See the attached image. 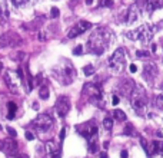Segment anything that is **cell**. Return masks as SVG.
Masks as SVG:
<instances>
[{
  "instance_id": "1",
  "label": "cell",
  "mask_w": 163,
  "mask_h": 158,
  "mask_svg": "<svg viewBox=\"0 0 163 158\" xmlns=\"http://www.w3.org/2000/svg\"><path fill=\"white\" fill-rule=\"evenodd\" d=\"M109 37H110V32L105 27H99L95 33L90 36L89 42H87V47H89V52L95 53V55H102L109 43Z\"/></svg>"
},
{
  "instance_id": "2",
  "label": "cell",
  "mask_w": 163,
  "mask_h": 158,
  "mask_svg": "<svg viewBox=\"0 0 163 158\" xmlns=\"http://www.w3.org/2000/svg\"><path fill=\"white\" fill-rule=\"evenodd\" d=\"M129 98H130L132 108L139 115H142V113L144 112V109H146V105H147V99H146L144 90L142 89V88H139V86H135V89H133V92L130 93Z\"/></svg>"
},
{
  "instance_id": "3",
  "label": "cell",
  "mask_w": 163,
  "mask_h": 158,
  "mask_svg": "<svg viewBox=\"0 0 163 158\" xmlns=\"http://www.w3.org/2000/svg\"><path fill=\"white\" fill-rule=\"evenodd\" d=\"M126 36H127V39H130V40H139L142 43H149V42L152 40L153 33L150 32V29H149L147 24H142L137 29L127 32Z\"/></svg>"
},
{
  "instance_id": "4",
  "label": "cell",
  "mask_w": 163,
  "mask_h": 158,
  "mask_svg": "<svg viewBox=\"0 0 163 158\" xmlns=\"http://www.w3.org/2000/svg\"><path fill=\"white\" fill-rule=\"evenodd\" d=\"M126 65V55H125V49L119 47L113 52V55L109 57V66L113 72H122Z\"/></svg>"
},
{
  "instance_id": "5",
  "label": "cell",
  "mask_w": 163,
  "mask_h": 158,
  "mask_svg": "<svg viewBox=\"0 0 163 158\" xmlns=\"http://www.w3.org/2000/svg\"><path fill=\"white\" fill-rule=\"evenodd\" d=\"M4 82L13 93H19L20 86L23 85V80L20 79L19 73L16 70H10V69L6 70V73H4Z\"/></svg>"
},
{
  "instance_id": "6",
  "label": "cell",
  "mask_w": 163,
  "mask_h": 158,
  "mask_svg": "<svg viewBox=\"0 0 163 158\" xmlns=\"http://www.w3.org/2000/svg\"><path fill=\"white\" fill-rule=\"evenodd\" d=\"M53 125V118L49 113H40L37 115V118L33 121V126L39 131V132H46L52 128Z\"/></svg>"
},
{
  "instance_id": "7",
  "label": "cell",
  "mask_w": 163,
  "mask_h": 158,
  "mask_svg": "<svg viewBox=\"0 0 163 158\" xmlns=\"http://www.w3.org/2000/svg\"><path fill=\"white\" fill-rule=\"evenodd\" d=\"M22 42V37L14 32H4L0 36V47H7V46L13 47V46L20 45Z\"/></svg>"
},
{
  "instance_id": "8",
  "label": "cell",
  "mask_w": 163,
  "mask_h": 158,
  "mask_svg": "<svg viewBox=\"0 0 163 158\" xmlns=\"http://www.w3.org/2000/svg\"><path fill=\"white\" fill-rule=\"evenodd\" d=\"M92 27V23L90 22H86V20H80V22L77 23L76 26H73L70 30H69V33H67V37L69 39H75L77 37L79 34L85 33L86 30H89Z\"/></svg>"
},
{
  "instance_id": "9",
  "label": "cell",
  "mask_w": 163,
  "mask_h": 158,
  "mask_svg": "<svg viewBox=\"0 0 163 158\" xmlns=\"http://www.w3.org/2000/svg\"><path fill=\"white\" fill-rule=\"evenodd\" d=\"M83 93L93 101H100V98H102V89L96 83H86L83 86Z\"/></svg>"
},
{
  "instance_id": "10",
  "label": "cell",
  "mask_w": 163,
  "mask_h": 158,
  "mask_svg": "<svg viewBox=\"0 0 163 158\" xmlns=\"http://www.w3.org/2000/svg\"><path fill=\"white\" fill-rule=\"evenodd\" d=\"M69 109H70V101H69V98L67 96H60L57 99V102H56V111L59 113V116L60 118L66 116V113L69 112Z\"/></svg>"
},
{
  "instance_id": "11",
  "label": "cell",
  "mask_w": 163,
  "mask_h": 158,
  "mask_svg": "<svg viewBox=\"0 0 163 158\" xmlns=\"http://www.w3.org/2000/svg\"><path fill=\"white\" fill-rule=\"evenodd\" d=\"M44 147H46V151H47V154L50 155V158H60L62 157V149L59 147H56V144H54L53 141H47Z\"/></svg>"
},
{
  "instance_id": "12",
  "label": "cell",
  "mask_w": 163,
  "mask_h": 158,
  "mask_svg": "<svg viewBox=\"0 0 163 158\" xmlns=\"http://www.w3.org/2000/svg\"><path fill=\"white\" fill-rule=\"evenodd\" d=\"M143 73H144V78L150 82L153 78H156V76H157V73H159V72H157L156 65H153V63H147V65H144Z\"/></svg>"
},
{
  "instance_id": "13",
  "label": "cell",
  "mask_w": 163,
  "mask_h": 158,
  "mask_svg": "<svg viewBox=\"0 0 163 158\" xmlns=\"http://www.w3.org/2000/svg\"><path fill=\"white\" fill-rule=\"evenodd\" d=\"M1 151H4L6 154L14 155V154L17 152V144L14 142L13 138H11V139H6V141H3V149H1Z\"/></svg>"
},
{
  "instance_id": "14",
  "label": "cell",
  "mask_w": 163,
  "mask_h": 158,
  "mask_svg": "<svg viewBox=\"0 0 163 158\" xmlns=\"http://www.w3.org/2000/svg\"><path fill=\"white\" fill-rule=\"evenodd\" d=\"M120 89H122V93H123V95L130 96V93L133 92V89H135V82H133L132 79H126Z\"/></svg>"
},
{
  "instance_id": "15",
  "label": "cell",
  "mask_w": 163,
  "mask_h": 158,
  "mask_svg": "<svg viewBox=\"0 0 163 158\" xmlns=\"http://www.w3.org/2000/svg\"><path fill=\"white\" fill-rule=\"evenodd\" d=\"M144 4H146V9L149 11H153L156 9H160L163 6V0H144Z\"/></svg>"
},
{
  "instance_id": "16",
  "label": "cell",
  "mask_w": 163,
  "mask_h": 158,
  "mask_svg": "<svg viewBox=\"0 0 163 158\" xmlns=\"http://www.w3.org/2000/svg\"><path fill=\"white\" fill-rule=\"evenodd\" d=\"M139 19V11H137V7L136 6H132L130 9L127 10V19L126 22L127 23H135Z\"/></svg>"
},
{
  "instance_id": "17",
  "label": "cell",
  "mask_w": 163,
  "mask_h": 158,
  "mask_svg": "<svg viewBox=\"0 0 163 158\" xmlns=\"http://www.w3.org/2000/svg\"><path fill=\"white\" fill-rule=\"evenodd\" d=\"M10 17V13H9V9H7V4L6 3H1L0 4V19L3 22H7Z\"/></svg>"
},
{
  "instance_id": "18",
  "label": "cell",
  "mask_w": 163,
  "mask_h": 158,
  "mask_svg": "<svg viewBox=\"0 0 163 158\" xmlns=\"http://www.w3.org/2000/svg\"><path fill=\"white\" fill-rule=\"evenodd\" d=\"M163 152V141H153L152 142V154Z\"/></svg>"
},
{
  "instance_id": "19",
  "label": "cell",
  "mask_w": 163,
  "mask_h": 158,
  "mask_svg": "<svg viewBox=\"0 0 163 158\" xmlns=\"http://www.w3.org/2000/svg\"><path fill=\"white\" fill-rule=\"evenodd\" d=\"M7 108H9V112H7V119H13L14 115H16V111H17V106L14 102H9L7 103Z\"/></svg>"
},
{
  "instance_id": "20",
  "label": "cell",
  "mask_w": 163,
  "mask_h": 158,
  "mask_svg": "<svg viewBox=\"0 0 163 158\" xmlns=\"http://www.w3.org/2000/svg\"><path fill=\"white\" fill-rule=\"evenodd\" d=\"M113 118L116 119V121H119V122H123V121H126V113L123 112V111H120V109H115L113 111Z\"/></svg>"
},
{
  "instance_id": "21",
  "label": "cell",
  "mask_w": 163,
  "mask_h": 158,
  "mask_svg": "<svg viewBox=\"0 0 163 158\" xmlns=\"http://www.w3.org/2000/svg\"><path fill=\"white\" fill-rule=\"evenodd\" d=\"M49 95H50L49 88H47L46 85H42V86H40V89H39V96H40V99H47V98H49Z\"/></svg>"
},
{
  "instance_id": "22",
  "label": "cell",
  "mask_w": 163,
  "mask_h": 158,
  "mask_svg": "<svg viewBox=\"0 0 163 158\" xmlns=\"http://www.w3.org/2000/svg\"><path fill=\"white\" fill-rule=\"evenodd\" d=\"M103 126H105L107 131H110V129L113 128V118H112V116H106V118L103 119Z\"/></svg>"
},
{
  "instance_id": "23",
  "label": "cell",
  "mask_w": 163,
  "mask_h": 158,
  "mask_svg": "<svg viewBox=\"0 0 163 158\" xmlns=\"http://www.w3.org/2000/svg\"><path fill=\"white\" fill-rule=\"evenodd\" d=\"M83 72H85L86 76H92V75L95 73V68H93L92 65H86V66L83 68Z\"/></svg>"
},
{
  "instance_id": "24",
  "label": "cell",
  "mask_w": 163,
  "mask_h": 158,
  "mask_svg": "<svg viewBox=\"0 0 163 158\" xmlns=\"http://www.w3.org/2000/svg\"><path fill=\"white\" fill-rule=\"evenodd\" d=\"M156 106L159 109H163V93H160L157 98H156Z\"/></svg>"
},
{
  "instance_id": "25",
  "label": "cell",
  "mask_w": 163,
  "mask_h": 158,
  "mask_svg": "<svg viewBox=\"0 0 163 158\" xmlns=\"http://www.w3.org/2000/svg\"><path fill=\"white\" fill-rule=\"evenodd\" d=\"M136 56L137 57H149L150 56V52H147V50H137V52H136Z\"/></svg>"
},
{
  "instance_id": "26",
  "label": "cell",
  "mask_w": 163,
  "mask_h": 158,
  "mask_svg": "<svg viewBox=\"0 0 163 158\" xmlns=\"http://www.w3.org/2000/svg\"><path fill=\"white\" fill-rule=\"evenodd\" d=\"M113 1L112 0H100V7H112Z\"/></svg>"
},
{
  "instance_id": "27",
  "label": "cell",
  "mask_w": 163,
  "mask_h": 158,
  "mask_svg": "<svg viewBox=\"0 0 163 158\" xmlns=\"http://www.w3.org/2000/svg\"><path fill=\"white\" fill-rule=\"evenodd\" d=\"M140 144H142V147H143V149L146 151V154L150 157V151H149V147H147V142H146V139L144 138H142L140 139Z\"/></svg>"
},
{
  "instance_id": "28",
  "label": "cell",
  "mask_w": 163,
  "mask_h": 158,
  "mask_svg": "<svg viewBox=\"0 0 163 158\" xmlns=\"http://www.w3.org/2000/svg\"><path fill=\"white\" fill-rule=\"evenodd\" d=\"M59 14H60V11L57 7H52V11H50V17H59Z\"/></svg>"
},
{
  "instance_id": "29",
  "label": "cell",
  "mask_w": 163,
  "mask_h": 158,
  "mask_svg": "<svg viewBox=\"0 0 163 158\" xmlns=\"http://www.w3.org/2000/svg\"><path fill=\"white\" fill-rule=\"evenodd\" d=\"M29 0H11V3L14 4V6H23V4H26Z\"/></svg>"
},
{
  "instance_id": "30",
  "label": "cell",
  "mask_w": 163,
  "mask_h": 158,
  "mask_svg": "<svg viewBox=\"0 0 163 158\" xmlns=\"http://www.w3.org/2000/svg\"><path fill=\"white\" fill-rule=\"evenodd\" d=\"M83 53V47L79 45V46H76L75 49H73V55H82Z\"/></svg>"
},
{
  "instance_id": "31",
  "label": "cell",
  "mask_w": 163,
  "mask_h": 158,
  "mask_svg": "<svg viewBox=\"0 0 163 158\" xmlns=\"http://www.w3.org/2000/svg\"><path fill=\"white\" fill-rule=\"evenodd\" d=\"M125 134H126V135H129V134H133V126H132V124L126 125V128H125Z\"/></svg>"
},
{
  "instance_id": "32",
  "label": "cell",
  "mask_w": 163,
  "mask_h": 158,
  "mask_svg": "<svg viewBox=\"0 0 163 158\" xmlns=\"http://www.w3.org/2000/svg\"><path fill=\"white\" fill-rule=\"evenodd\" d=\"M26 139L27 141H33L34 139V134H33L32 131H26Z\"/></svg>"
},
{
  "instance_id": "33",
  "label": "cell",
  "mask_w": 163,
  "mask_h": 158,
  "mask_svg": "<svg viewBox=\"0 0 163 158\" xmlns=\"http://www.w3.org/2000/svg\"><path fill=\"white\" fill-rule=\"evenodd\" d=\"M7 132H9V134L11 135V138H13V139L16 138V131H14L13 128H10V126H7Z\"/></svg>"
},
{
  "instance_id": "34",
  "label": "cell",
  "mask_w": 163,
  "mask_h": 158,
  "mask_svg": "<svg viewBox=\"0 0 163 158\" xmlns=\"http://www.w3.org/2000/svg\"><path fill=\"white\" fill-rule=\"evenodd\" d=\"M112 103H113V105H117V103H119V96H117V95H113V98H112Z\"/></svg>"
},
{
  "instance_id": "35",
  "label": "cell",
  "mask_w": 163,
  "mask_h": 158,
  "mask_svg": "<svg viewBox=\"0 0 163 158\" xmlns=\"http://www.w3.org/2000/svg\"><path fill=\"white\" fill-rule=\"evenodd\" d=\"M65 136H66V128H63V129L60 131V141H63Z\"/></svg>"
},
{
  "instance_id": "36",
  "label": "cell",
  "mask_w": 163,
  "mask_h": 158,
  "mask_svg": "<svg viewBox=\"0 0 163 158\" xmlns=\"http://www.w3.org/2000/svg\"><path fill=\"white\" fill-rule=\"evenodd\" d=\"M129 69H130V72H132V73H135V72L137 70V66H136L135 63H132V65H130V68H129Z\"/></svg>"
},
{
  "instance_id": "37",
  "label": "cell",
  "mask_w": 163,
  "mask_h": 158,
  "mask_svg": "<svg viewBox=\"0 0 163 158\" xmlns=\"http://www.w3.org/2000/svg\"><path fill=\"white\" fill-rule=\"evenodd\" d=\"M120 157H122V158H127V151H122Z\"/></svg>"
},
{
  "instance_id": "38",
  "label": "cell",
  "mask_w": 163,
  "mask_h": 158,
  "mask_svg": "<svg viewBox=\"0 0 163 158\" xmlns=\"http://www.w3.org/2000/svg\"><path fill=\"white\" fill-rule=\"evenodd\" d=\"M99 158H107V154H106V152H100V154H99Z\"/></svg>"
},
{
  "instance_id": "39",
  "label": "cell",
  "mask_w": 163,
  "mask_h": 158,
  "mask_svg": "<svg viewBox=\"0 0 163 158\" xmlns=\"http://www.w3.org/2000/svg\"><path fill=\"white\" fill-rule=\"evenodd\" d=\"M93 1H95V0H86V4H89V6H90V4H92Z\"/></svg>"
},
{
  "instance_id": "40",
  "label": "cell",
  "mask_w": 163,
  "mask_h": 158,
  "mask_svg": "<svg viewBox=\"0 0 163 158\" xmlns=\"http://www.w3.org/2000/svg\"><path fill=\"white\" fill-rule=\"evenodd\" d=\"M154 50H156V45L153 43V45H152V52H154Z\"/></svg>"
},
{
  "instance_id": "41",
  "label": "cell",
  "mask_w": 163,
  "mask_h": 158,
  "mask_svg": "<svg viewBox=\"0 0 163 158\" xmlns=\"http://www.w3.org/2000/svg\"><path fill=\"white\" fill-rule=\"evenodd\" d=\"M0 149H3V141H0Z\"/></svg>"
},
{
  "instance_id": "42",
  "label": "cell",
  "mask_w": 163,
  "mask_h": 158,
  "mask_svg": "<svg viewBox=\"0 0 163 158\" xmlns=\"http://www.w3.org/2000/svg\"><path fill=\"white\" fill-rule=\"evenodd\" d=\"M16 158H27V157H26V155H23V157L22 155H19V157H16Z\"/></svg>"
},
{
  "instance_id": "43",
  "label": "cell",
  "mask_w": 163,
  "mask_h": 158,
  "mask_svg": "<svg viewBox=\"0 0 163 158\" xmlns=\"http://www.w3.org/2000/svg\"><path fill=\"white\" fill-rule=\"evenodd\" d=\"M1 68H3V63H0V72H1Z\"/></svg>"
},
{
  "instance_id": "44",
  "label": "cell",
  "mask_w": 163,
  "mask_h": 158,
  "mask_svg": "<svg viewBox=\"0 0 163 158\" xmlns=\"http://www.w3.org/2000/svg\"><path fill=\"white\" fill-rule=\"evenodd\" d=\"M75 1H77V0H73V1H72V4H75Z\"/></svg>"
}]
</instances>
